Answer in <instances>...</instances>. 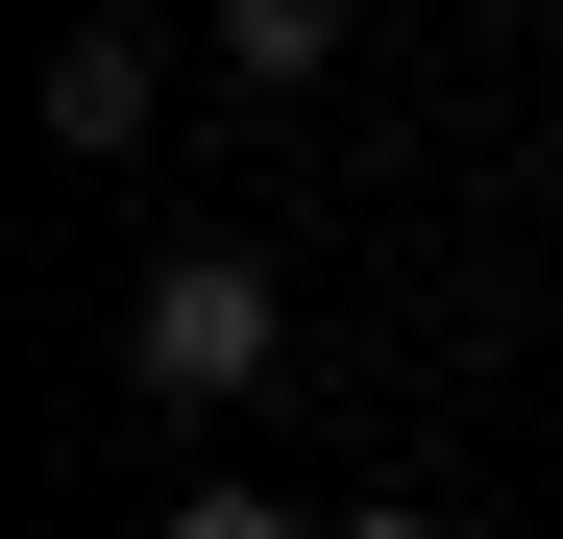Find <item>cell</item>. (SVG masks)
Returning <instances> with one entry per match:
<instances>
[{"label": "cell", "instance_id": "6da1fadb", "mask_svg": "<svg viewBox=\"0 0 563 539\" xmlns=\"http://www.w3.org/2000/svg\"><path fill=\"white\" fill-rule=\"evenodd\" d=\"M269 369H295V295H269L245 245H172L147 295H123V393H147V417H245Z\"/></svg>", "mask_w": 563, "mask_h": 539}, {"label": "cell", "instance_id": "7a4b0ae2", "mask_svg": "<svg viewBox=\"0 0 563 539\" xmlns=\"http://www.w3.org/2000/svg\"><path fill=\"white\" fill-rule=\"evenodd\" d=\"M147 123H172V99H147V25H74V50H49V147H74V172H123Z\"/></svg>", "mask_w": 563, "mask_h": 539}, {"label": "cell", "instance_id": "3957f363", "mask_svg": "<svg viewBox=\"0 0 563 539\" xmlns=\"http://www.w3.org/2000/svg\"><path fill=\"white\" fill-rule=\"evenodd\" d=\"M343 25H367V0H221V74L295 99V74H343Z\"/></svg>", "mask_w": 563, "mask_h": 539}, {"label": "cell", "instance_id": "277c9868", "mask_svg": "<svg viewBox=\"0 0 563 539\" xmlns=\"http://www.w3.org/2000/svg\"><path fill=\"white\" fill-rule=\"evenodd\" d=\"M147 539H343V515H295V491H172Z\"/></svg>", "mask_w": 563, "mask_h": 539}, {"label": "cell", "instance_id": "5b68a950", "mask_svg": "<svg viewBox=\"0 0 563 539\" xmlns=\"http://www.w3.org/2000/svg\"><path fill=\"white\" fill-rule=\"evenodd\" d=\"M343 539H441V515H417V491H343Z\"/></svg>", "mask_w": 563, "mask_h": 539}]
</instances>
